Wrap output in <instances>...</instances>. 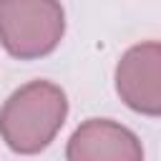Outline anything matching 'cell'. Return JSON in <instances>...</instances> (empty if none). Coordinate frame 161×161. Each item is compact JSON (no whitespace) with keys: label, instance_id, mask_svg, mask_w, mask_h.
Segmentation results:
<instances>
[{"label":"cell","instance_id":"cell-2","mask_svg":"<svg viewBox=\"0 0 161 161\" xmlns=\"http://www.w3.org/2000/svg\"><path fill=\"white\" fill-rule=\"evenodd\" d=\"M65 35L60 0H0V45L18 60L50 55Z\"/></svg>","mask_w":161,"mask_h":161},{"label":"cell","instance_id":"cell-1","mask_svg":"<svg viewBox=\"0 0 161 161\" xmlns=\"http://www.w3.org/2000/svg\"><path fill=\"white\" fill-rule=\"evenodd\" d=\"M68 118V96L53 80H30L0 106V138L20 156L45 151Z\"/></svg>","mask_w":161,"mask_h":161},{"label":"cell","instance_id":"cell-3","mask_svg":"<svg viewBox=\"0 0 161 161\" xmlns=\"http://www.w3.org/2000/svg\"><path fill=\"white\" fill-rule=\"evenodd\" d=\"M118 98L141 116H161V43L143 40L131 45L113 73Z\"/></svg>","mask_w":161,"mask_h":161},{"label":"cell","instance_id":"cell-4","mask_svg":"<svg viewBox=\"0 0 161 161\" xmlns=\"http://www.w3.org/2000/svg\"><path fill=\"white\" fill-rule=\"evenodd\" d=\"M65 161H143V146L128 126L111 118H88L70 133Z\"/></svg>","mask_w":161,"mask_h":161}]
</instances>
